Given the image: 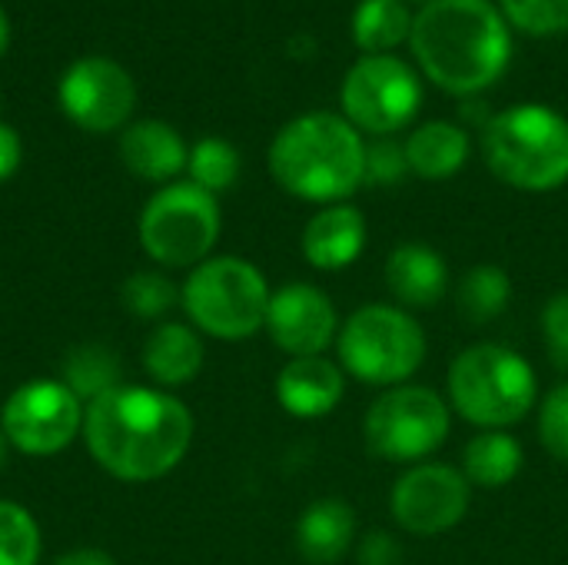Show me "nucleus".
I'll list each match as a JSON object with an SVG mask.
<instances>
[{"label":"nucleus","instance_id":"obj_1","mask_svg":"<svg viewBox=\"0 0 568 565\" xmlns=\"http://www.w3.org/2000/svg\"><path fill=\"white\" fill-rule=\"evenodd\" d=\"M193 413L160 386L123 383L83 406V443L93 463L120 483L170 476L193 443Z\"/></svg>","mask_w":568,"mask_h":565},{"label":"nucleus","instance_id":"obj_2","mask_svg":"<svg viewBox=\"0 0 568 565\" xmlns=\"http://www.w3.org/2000/svg\"><path fill=\"white\" fill-rule=\"evenodd\" d=\"M409 47L423 73L456 97L493 87L513 60V33L489 0H433L413 17Z\"/></svg>","mask_w":568,"mask_h":565},{"label":"nucleus","instance_id":"obj_3","mask_svg":"<svg viewBox=\"0 0 568 565\" xmlns=\"http://www.w3.org/2000/svg\"><path fill=\"white\" fill-rule=\"evenodd\" d=\"M270 173L296 200L343 203L366 180V140L339 113H303L273 137Z\"/></svg>","mask_w":568,"mask_h":565},{"label":"nucleus","instance_id":"obj_4","mask_svg":"<svg viewBox=\"0 0 568 565\" xmlns=\"http://www.w3.org/2000/svg\"><path fill=\"white\" fill-rule=\"evenodd\" d=\"M486 167L516 190L549 193L568 183V123L542 103L496 113L483 130Z\"/></svg>","mask_w":568,"mask_h":565},{"label":"nucleus","instance_id":"obj_5","mask_svg":"<svg viewBox=\"0 0 568 565\" xmlns=\"http://www.w3.org/2000/svg\"><path fill=\"white\" fill-rule=\"evenodd\" d=\"M449 406L479 430H506L529 416L539 400V380L526 356L503 343L463 350L446 376Z\"/></svg>","mask_w":568,"mask_h":565},{"label":"nucleus","instance_id":"obj_6","mask_svg":"<svg viewBox=\"0 0 568 565\" xmlns=\"http://www.w3.org/2000/svg\"><path fill=\"white\" fill-rule=\"evenodd\" d=\"M270 283L243 256H210L193 266L180 286V306L193 330L213 340H246L266 326Z\"/></svg>","mask_w":568,"mask_h":565},{"label":"nucleus","instance_id":"obj_7","mask_svg":"<svg viewBox=\"0 0 568 565\" xmlns=\"http://www.w3.org/2000/svg\"><path fill=\"white\" fill-rule=\"evenodd\" d=\"M346 376L366 386H403L426 363V333L403 306L369 303L346 316L336 333Z\"/></svg>","mask_w":568,"mask_h":565},{"label":"nucleus","instance_id":"obj_8","mask_svg":"<svg viewBox=\"0 0 568 565\" xmlns=\"http://www.w3.org/2000/svg\"><path fill=\"white\" fill-rule=\"evenodd\" d=\"M220 203L196 183H166L140 213V246L163 270H193L220 240Z\"/></svg>","mask_w":568,"mask_h":565},{"label":"nucleus","instance_id":"obj_9","mask_svg":"<svg viewBox=\"0 0 568 565\" xmlns=\"http://www.w3.org/2000/svg\"><path fill=\"white\" fill-rule=\"evenodd\" d=\"M453 430L449 403L429 386H393L366 413L363 440L376 460L416 466L426 463Z\"/></svg>","mask_w":568,"mask_h":565},{"label":"nucleus","instance_id":"obj_10","mask_svg":"<svg viewBox=\"0 0 568 565\" xmlns=\"http://www.w3.org/2000/svg\"><path fill=\"white\" fill-rule=\"evenodd\" d=\"M339 100L343 117L359 133L393 137L416 120L423 107V83L406 60L393 53H376L349 67Z\"/></svg>","mask_w":568,"mask_h":565},{"label":"nucleus","instance_id":"obj_11","mask_svg":"<svg viewBox=\"0 0 568 565\" xmlns=\"http://www.w3.org/2000/svg\"><path fill=\"white\" fill-rule=\"evenodd\" d=\"M0 430L23 456H57L83 433V403L63 380H30L7 396Z\"/></svg>","mask_w":568,"mask_h":565},{"label":"nucleus","instance_id":"obj_12","mask_svg":"<svg viewBox=\"0 0 568 565\" xmlns=\"http://www.w3.org/2000/svg\"><path fill=\"white\" fill-rule=\"evenodd\" d=\"M469 503H473V486L463 476V470L429 460L409 466L389 493V509L396 526L423 539L456 529L466 519Z\"/></svg>","mask_w":568,"mask_h":565},{"label":"nucleus","instance_id":"obj_13","mask_svg":"<svg viewBox=\"0 0 568 565\" xmlns=\"http://www.w3.org/2000/svg\"><path fill=\"white\" fill-rule=\"evenodd\" d=\"M60 107L87 133L120 130L136 107L133 77L110 57H83L60 77Z\"/></svg>","mask_w":568,"mask_h":565},{"label":"nucleus","instance_id":"obj_14","mask_svg":"<svg viewBox=\"0 0 568 565\" xmlns=\"http://www.w3.org/2000/svg\"><path fill=\"white\" fill-rule=\"evenodd\" d=\"M270 340L290 356H323L339 333V316L333 300L313 283H286L273 290L266 326Z\"/></svg>","mask_w":568,"mask_h":565},{"label":"nucleus","instance_id":"obj_15","mask_svg":"<svg viewBox=\"0 0 568 565\" xmlns=\"http://www.w3.org/2000/svg\"><path fill=\"white\" fill-rule=\"evenodd\" d=\"M346 393V373L326 356L290 360L276 376V400L296 420L329 416Z\"/></svg>","mask_w":568,"mask_h":565},{"label":"nucleus","instance_id":"obj_16","mask_svg":"<svg viewBox=\"0 0 568 565\" xmlns=\"http://www.w3.org/2000/svg\"><path fill=\"white\" fill-rule=\"evenodd\" d=\"M303 256L323 273H339L356 263L366 250V220L356 206L333 203L323 206L303 226Z\"/></svg>","mask_w":568,"mask_h":565},{"label":"nucleus","instance_id":"obj_17","mask_svg":"<svg viewBox=\"0 0 568 565\" xmlns=\"http://www.w3.org/2000/svg\"><path fill=\"white\" fill-rule=\"evenodd\" d=\"M386 286L403 310H429L449 293V266L426 243H399L386 260Z\"/></svg>","mask_w":568,"mask_h":565},{"label":"nucleus","instance_id":"obj_18","mask_svg":"<svg viewBox=\"0 0 568 565\" xmlns=\"http://www.w3.org/2000/svg\"><path fill=\"white\" fill-rule=\"evenodd\" d=\"M120 160L130 173L150 183H173L186 170L190 147L163 120H136L120 133Z\"/></svg>","mask_w":568,"mask_h":565},{"label":"nucleus","instance_id":"obj_19","mask_svg":"<svg viewBox=\"0 0 568 565\" xmlns=\"http://www.w3.org/2000/svg\"><path fill=\"white\" fill-rule=\"evenodd\" d=\"M206 363L203 336L190 323H160L143 343V370L160 390L186 386Z\"/></svg>","mask_w":568,"mask_h":565},{"label":"nucleus","instance_id":"obj_20","mask_svg":"<svg viewBox=\"0 0 568 565\" xmlns=\"http://www.w3.org/2000/svg\"><path fill=\"white\" fill-rule=\"evenodd\" d=\"M356 546V513L346 500H316L296 519V553L310 565H336Z\"/></svg>","mask_w":568,"mask_h":565},{"label":"nucleus","instance_id":"obj_21","mask_svg":"<svg viewBox=\"0 0 568 565\" xmlns=\"http://www.w3.org/2000/svg\"><path fill=\"white\" fill-rule=\"evenodd\" d=\"M469 133L453 120H429L416 127L406 140L409 170L423 180H449L469 160Z\"/></svg>","mask_w":568,"mask_h":565},{"label":"nucleus","instance_id":"obj_22","mask_svg":"<svg viewBox=\"0 0 568 565\" xmlns=\"http://www.w3.org/2000/svg\"><path fill=\"white\" fill-rule=\"evenodd\" d=\"M523 443L506 430H483L463 453V476L479 490H503L523 473Z\"/></svg>","mask_w":568,"mask_h":565},{"label":"nucleus","instance_id":"obj_23","mask_svg":"<svg viewBox=\"0 0 568 565\" xmlns=\"http://www.w3.org/2000/svg\"><path fill=\"white\" fill-rule=\"evenodd\" d=\"M509 300H513V280L496 263L469 266L456 286V310L473 326H486L499 320L509 310Z\"/></svg>","mask_w":568,"mask_h":565},{"label":"nucleus","instance_id":"obj_24","mask_svg":"<svg viewBox=\"0 0 568 565\" xmlns=\"http://www.w3.org/2000/svg\"><path fill=\"white\" fill-rule=\"evenodd\" d=\"M413 33L406 0H363L353 13V40L366 57L389 53Z\"/></svg>","mask_w":568,"mask_h":565},{"label":"nucleus","instance_id":"obj_25","mask_svg":"<svg viewBox=\"0 0 568 565\" xmlns=\"http://www.w3.org/2000/svg\"><path fill=\"white\" fill-rule=\"evenodd\" d=\"M123 370H120V356L103 346V343H83V346H73L67 356H63V370H60V380L73 390V396L87 406L93 400H100L103 393L123 386Z\"/></svg>","mask_w":568,"mask_h":565},{"label":"nucleus","instance_id":"obj_26","mask_svg":"<svg viewBox=\"0 0 568 565\" xmlns=\"http://www.w3.org/2000/svg\"><path fill=\"white\" fill-rule=\"evenodd\" d=\"M186 173H190V183H196L200 190L213 196L226 193L240 176V153L223 137H203L196 147H190Z\"/></svg>","mask_w":568,"mask_h":565},{"label":"nucleus","instance_id":"obj_27","mask_svg":"<svg viewBox=\"0 0 568 565\" xmlns=\"http://www.w3.org/2000/svg\"><path fill=\"white\" fill-rule=\"evenodd\" d=\"M123 306L140 320H163L180 303V286L163 270H136L123 280Z\"/></svg>","mask_w":568,"mask_h":565},{"label":"nucleus","instance_id":"obj_28","mask_svg":"<svg viewBox=\"0 0 568 565\" xmlns=\"http://www.w3.org/2000/svg\"><path fill=\"white\" fill-rule=\"evenodd\" d=\"M40 549V526L30 509L13 500H0V565H37Z\"/></svg>","mask_w":568,"mask_h":565},{"label":"nucleus","instance_id":"obj_29","mask_svg":"<svg viewBox=\"0 0 568 565\" xmlns=\"http://www.w3.org/2000/svg\"><path fill=\"white\" fill-rule=\"evenodd\" d=\"M503 17L532 37H552L568 30V0H499Z\"/></svg>","mask_w":568,"mask_h":565},{"label":"nucleus","instance_id":"obj_30","mask_svg":"<svg viewBox=\"0 0 568 565\" xmlns=\"http://www.w3.org/2000/svg\"><path fill=\"white\" fill-rule=\"evenodd\" d=\"M409 173L406 143H396L393 137H376L366 143V180L369 186H396Z\"/></svg>","mask_w":568,"mask_h":565},{"label":"nucleus","instance_id":"obj_31","mask_svg":"<svg viewBox=\"0 0 568 565\" xmlns=\"http://www.w3.org/2000/svg\"><path fill=\"white\" fill-rule=\"evenodd\" d=\"M539 440L546 453L559 463H568V380L559 383L539 410Z\"/></svg>","mask_w":568,"mask_h":565},{"label":"nucleus","instance_id":"obj_32","mask_svg":"<svg viewBox=\"0 0 568 565\" xmlns=\"http://www.w3.org/2000/svg\"><path fill=\"white\" fill-rule=\"evenodd\" d=\"M542 336H546L552 363L568 373V290L556 293L546 303V310H542Z\"/></svg>","mask_w":568,"mask_h":565},{"label":"nucleus","instance_id":"obj_33","mask_svg":"<svg viewBox=\"0 0 568 565\" xmlns=\"http://www.w3.org/2000/svg\"><path fill=\"white\" fill-rule=\"evenodd\" d=\"M356 565H403V546L389 533H366L356 543Z\"/></svg>","mask_w":568,"mask_h":565},{"label":"nucleus","instance_id":"obj_34","mask_svg":"<svg viewBox=\"0 0 568 565\" xmlns=\"http://www.w3.org/2000/svg\"><path fill=\"white\" fill-rule=\"evenodd\" d=\"M20 160H23V143H20L17 130L0 123V183L17 173Z\"/></svg>","mask_w":568,"mask_h":565},{"label":"nucleus","instance_id":"obj_35","mask_svg":"<svg viewBox=\"0 0 568 565\" xmlns=\"http://www.w3.org/2000/svg\"><path fill=\"white\" fill-rule=\"evenodd\" d=\"M53 565H116V559L103 549H70V553L57 556Z\"/></svg>","mask_w":568,"mask_h":565},{"label":"nucleus","instance_id":"obj_36","mask_svg":"<svg viewBox=\"0 0 568 565\" xmlns=\"http://www.w3.org/2000/svg\"><path fill=\"white\" fill-rule=\"evenodd\" d=\"M7 43H10V23H7V13H3V7H0V57H3Z\"/></svg>","mask_w":568,"mask_h":565},{"label":"nucleus","instance_id":"obj_37","mask_svg":"<svg viewBox=\"0 0 568 565\" xmlns=\"http://www.w3.org/2000/svg\"><path fill=\"white\" fill-rule=\"evenodd\" d=\"M7 453H10V443H7V436H3V430H0V470L7 466Z\"/></svg>","mask_w":568,"mask_h":565},{"label":"nucleus","instance_id":"obj_38","mask_svg":"<svg viewBox=\"0 0 568 565\" xmlns=\"http://www.w3.org/2000/svg\"><path fill=\"white\" fill-rule=\"evenodd\" d=\"M409 3H433V0H409Z\"/></svg>","mask_w":568,"mask_h":565}]
</instances>
